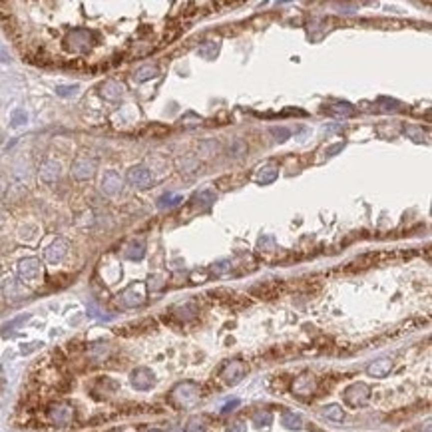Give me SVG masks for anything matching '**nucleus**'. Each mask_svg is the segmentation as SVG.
<instances>
[{
    "mask_svg": "<svg viewBox=\"0 0 432 432\" xmlns=\"http://www.w3.org/2000/svg\"><path fill=\"white\" fill-rule=\"evenodd\" d=\"M120 301L124 307H140L145 303V285L144 283H134L120 295Z\"/></svg>",
    "mask_w": 432,
    "mask_h": 432,
    "instance_id": "obj_8",
    "label": "nucleus"
},
{
    "mask_svg": "<svg viewBox=\"0 0 432 432\" xmlns=\"http://www.w3.org/2000/svg\"><path fill=\"white\" fill-rule=\"evenodd\" d=\"M271 134L275 136V140H277L279 144H283L289 136H291V132H289L287 128H271Z\"/></svg>",
    "mask_w": 432,
    "mask_h": 432,
    "instance_id": "obj_32",
    "label": "nucleus"
},
{
    "mask_svg": "<svg viewBox=\"0 0 432 432\" xmlns=\"http://www.w3.org/2000/svg\"><path fill=\"white\" fill-rule=\"evenodd\" d=\"M76 90H78V86H60V88H56V94L58 96H74Z\"/></svg>",
    "mask_w": 432,
    "mask_h": 432,
    "instance_id": "obj_34",
    "label": "nucleus"
},
{
    "mask_svg": "<svg viewBox=\"0 0 432 432\" xmlns=\"http://www.w3.org/2000/svg\"><path fill=\"white\" fill-rule=\"evenodd\" d=\"M271 421H273V417H271V413H255L253 415V423L259 427V429H263V427H269L271 425Z\"/></svg>",
    "mask_w": 432,
    "mask_h": 432,
    "instance_id": "obj_30",
    "label": "nucleus"
},
{
    "mask_svg": "<svg viewBox=\"0 0 432 432\" xmlns=\"http://www.w3.org/2000/svg\"><path fill=\"white\" fill-rule=\"evenodd\" d=\"M124 255H126L128 259H132V261H140V259H144L145 243L142 241V239H132V241L126 245V251H124Z\"/></svg>",
    "mask_w": 432,
    "mask_h": 432,
    "instance_id": "obj_18",
    "label": "nucleus"
},
{
    "mask_svg": "<svg viewBox=\"0 0 432 432\" xmlns=\"http://www.w3.org/2000/svg\"><path fill=\"white\" fill-rule=\"evenodd\" d=\"M315 391H317V379H315L313 375H309V373L297 377L295 383H293V393H295V397H299V399H307V397H311Z\"/></svg>",
    "mask_w": 432,
    "mask_h": 432,
    "instance_id": "obj_9",
    "label": "nucleus"
},
{
    "mask_svg": "<svg viewBox=\"0 0 432 432\" xmlns=\"http://www.w3.org/2000/svg\"><path fill=\"white\" fill-rule=\"evenodd\" d=\"M325 112L335 116V118H351L355 114V108L349 102H339V104H333L331 108H327Z\"/></svg>",
    "mask_w": 432,
    "mask_h": 432,
    "instance_id": "obj_19",
    "label": "nucleus"
},
{
    "mask_svg": "<svg viewBox=\"0 0 432 432\" xmlns=\"http://www.w3.org/2000/svg\"><path fill=\"white\" fill-rule=\"evenodd\" d=\"M4 221H6V217H4V213H2V211H0V225H2V223H4Z\"/></svg>",
    "mask_w": 432,
    "mask_h": 432,
    "instance_id": "obj_38",
    "label": "nucleus"
},
{
    "mask_svg": "<svg viewBox=\"0 0 432 432\" xmlns=\"http://www.w3.org/2000/svg\"><path fill=\"white\" fill-rule=\"evenodd\" d=\"M159 74V68L155 64H145V66H140L134 74V80L136 82H145V80H151Z\"/></svg>",
    "mask_w": 432,
    "mask_h": 432,
    "instance_id": "obj_21",
    "label": "nucleus"
},
{
    "mask_svg": "<svg viewBox=\"0 0 432 432\" xmlns=\"http://www.w3.org/2000/svg\"><path fill=\"white\" fill-rule=\"evenodd\" d=\"M343 399H345V403L349 407H355V409L365 407L369 403V399H371V387L365 385V383H355V385L345 389Z\"/></svg>",
    "mask_w": 432,
    "mask_h": 432,
    "instance_id": "obj_2",
    "label": "nucleus"
},
{
    "mask_svg": "<svg viewBox=\"0 0 432 432\" xmlns=\"http://www.w3.org/2000/svg\"><path fill=\"white\" fill-rule=\"evenodd\" d=\"M213 201H215V193H213L211 189H205V191H201V193H197V195L193 197V207L207 209V207H211Z\"/></svg>",
    "mask_w": 432,
    "mask_h": 432,
    "instance_id": "obj_22",
    "label": "nucleus"
},
{
    "mask_svg": "<svg viewBox=\"0 0 432 432\" xmlns=\"http://www.w3.org/2000/svg\"><path fill=\"white\" fill-rule=\"evenodd\" d=\"M345 147V144H335V145H331L329 149H327V155H335V151H339V149H343Z\"/></svg>",
    "mask_w": 432,
    "mask_h": 432,
    "instance_id": "obj_37",
    "label": "nucleus"
},
{
    "mask_svg": "<svg viewBox=\"0 0 432 432\" xmlns=\"http://www.w3.org/2000/svg\"><path fill=\"white\" fill-rule=\"evenodd\" d=\"M179 201H183L181 195H175V193H163V195L157 199V207H161V209H165V207H173V205H179Z\"/></svg>",
    "mask_w": 432,
    "mask_h": 432,
    "instance_id": "obj_27",
    "label": "nucleus"
},
{
    "mask_svg": "<svg viewBox=\"0 0 432 432\" xmlns=\"http://www.w3.org/2000/svg\"><path fill=\"white\" fill-rule=\"evenodd\" d=\"M277 291H279V287H277L275 283H267V285H261V287L253 289V295H261V297L269 299V297H273Z\"/></svg>",
    "mask_w": 432,
    "mask_h": 432,
    "instance_id": "obj_29",
    "label": "nucleus"
},
{
    "mask_svg": "<svg viewBox=\"0 0 432 432\" xmlns=\"http://www.w3.org/2000/svg\"><path fill=\"white\" fill-rule=\"evenodd\" d=\"M92 38H94L92 30H88V28H74L66 36V42H68V48L72 52H86L92 46Z\"/></svg>",
    "mask_w": 432,
    "mask_h": 432,
    "instance_id": "obj_3",
    "label": "nucleus"
},
{
    "mask_svg": "<svg viewBox=\"0 0 432 432\" xmlns=\"http://www.w3.org/2000/svg\"><path fill=\"white\" fill-rule=\"evenodd\" d=\"M173 313L179 317V319H193L195 315H197V307L193 305V303H185V305H179V307H175L173 309Z\"/></svg>",
    "mask_w": 432,
    "mask_h": 432,
    "instance_id": "obj_26",
    "label": "nucleus"
},
{
    "mask_svg": "<svg viewBox=\"0 0 432 432\" xmlns=\"http://www.w3.org/2000/svg\"><path fill=\"white\" fill-rule=\"evenodd\" d=\"M147 432H163V431H157V429H151V431H147Z\"/></svg>",
    "mask_w": 432,
    "mask_h": 432,
    "instance_id": "obj_39",
    "label": "nucleus"
},
{
    "mask_svg": "<svg viewBox=\"0 0 432 432\" xmlns=\"http://www.w3.org/2000/svg\"><path fill=\"white\" fill-rule=\"evenodd\" d=\"M60 177V163L56 161H44L40 167V179L46 183H52Z\"/></svg>",
    "mask_w": 432,
    "mask_h": 432,
    "instance_id": "obj_17",
    "label": "nucleus"
},
{
    "mask_svg": "<svg viewBox=\"0 0 432 432\" xmlns=\"http://www.w3.org/2000/svg\"><path fill=\"white\" fill-rule=\"evenodd\" d=\"M323 415H325L329 421H335V423H343V421H345V411H343V407H339V405H329V407H325V409H323Z\"/></svg>",
    "mask_w": 432,
    "mask_h": 432,
    "instance_id": "obj_25",
    "label": "nucleus"
},
{
    "mask_svg": "<svg viewBox=\"0 0 432 432\" xmlns=\"http://www.w3.org/2000/svg\"><path fill=\"white\" fill-rule=\"evenodd\" d=\"M219 40H205L199 48H197V54L201 56V58H207V60H211V58H215L217 54H219Z\"/></svg>",
    "mask_w": 432,
    "mask_h": 432,
    "instance_id": "obj_20",
    "label": "nucleus"
},
{
    "mask_svg": "<svg viewBox=\"0 0 432 432\" xmlns=\"http://www.w3.org/2000/svg\"><path fill=\"white\" fill-rule=\"evenodd\" d=\"M277 175H279V165H275V163H265V165H261V167L257 169L255 181L261 183V185H267V183L275 181Z\"/></svg>",
    "mask_w": 432,
    "mask_h": 432,
    "instance_id": "obj_15",
    "label": "nucleus"
},
{
    "mask_svg": "<svg viewBox=\"0 0 432 432\" xmlns=\"http://www.w3.org/2000/svg\"><path fill=\"white\" fill-rule=\"evenodd\" d=\"M4 295H6L8 301H18V299L24 297V291H20L18 283H16L14 279H8V281L4 283Z\"/></svg>",
    "mask_w": 432,
    "mask_h": 432,
    "instance_id": "obj_24",
    "label": "nucleus"
},
{
    "mask_svg": "<svg viewBox=\"0 0 432 432\" xmlns=\"http://www.w3.org/2000/svg\"><path fill=\"white\" fill-rule=\"evenodd\" d=\"M122 94H124V86H122L120 82H116V80H108V82H104V84L100 86V96H102L104 100L116 102V100L122 98Z\"/></svg>",
    "mask_w": 432,
    "mask_h": 432,
    "instance_id": "obj_14",
    "label": "nucleus"
},
{
    "mask_svg": "<svg viewBox=\"0 0 432 432\" xmlns=\"http://www.w3.org/2000/svg\"><path fill=\"white\" fill-rule=\"evenodd\" d=\"M393 371V361L391 359H377L367 367V373L375 379H383Z\"/></svg>",
    "mask_w": 432,
    "mask_h": 432,
    "instance_id": "obj_16",
    "label": "nucleus"
},
{
    "mask_svg": "<svg viewBox=\"0 0 432 432\" xmlns=\"http://www.w3.org/2000/svg\"><path fill=\"white\" fill-rule=\"evenodd\" d=\"M199 397H201V389L197 383H191V381H183L175 385V389L171 391V403L181 409L193 407L199 401Z\"/></svg>",
    "mask_w": 432,
    "mask_h": 432,
    "instance_id": "obj_1",
    "label": "nucleus"
},
{
    "mask_svg": "<svg viewBox=\"0 0 432 432\" xmlns=\"http://www.w3.org/2000/svg\"><path fill=\"white\" fill-rule=\"evenodd\" d=\"M48 419L56 427H66L74 419V409L66 403H54L48 407Z\"/></svg>",
    "mask_w": 432,
    "mask_h": 432,
    "instance_id": "obj_4",
    "label": "nucleus"
},
{
    "mask_svg": "<svg viewBox=\"0 0 432 432\" xmlns=\"http://www.w3.org/2000/svg\"><path fill=\"white\" fill-rule=\"evenodd\" d=\"M130 381H132V387H134V389H138V391H147V389L153 387L155 377H153V373H151L149 369L140 367V369H136V371L132 373Z\"/></svg>",
    "mask_w": 432,
    "mask_h": 432,
    "instance_id": "obj_12",
    "label": "nucleus"
},
{
    "mask_svg": "<svg viewBox=\"0 0 432 432\" xmlns=\"http://www.w3.org/2000/svg\"><path fill=\"white\" fill-rule=\"evenodd\" d=\"M96 167H98V161L94 157H88V155H82L78 157L74 163H72V175L80 181H86L90 177H94L96 173Z\"/></svg>",
    "mask_w": 432,
    "mask_h": 432,
    "instance_id": "obj_6",
    "label": "nucleus"
},
{
    "mask_svg": "<svg viewBox=\"0 0 432 432\" xmlns=\"http://www.w3.org/2000/svg\"><path fill=\"white\" fill-rule=\"evenodd\" d=\"M185 432H205L203 429V421L201 419H191L185 427Z\"/></svg>",
    "mask_w": 432,
    "mask_h": 432,
    "instance_id": "obj_31",
    "label": "nucleus"
},
{
    "mask_svg": "<svg viewBox=\"0 0 432 432\" xmlns=\"http://www.w3.org/2000/svg\"><path fill=\"white\" fill-rule=\"evenodd\" d=\"M151 171L145 167V165H134L128 169V181L134 185V187H140V189H145L151 185Z\"/></svg>",
    "mask_w": 432,
    "mask_h": 432,
    "instance_id": "obj_10",
    "label": "nucleus"
},
{
    "mask_svg": "<svg viewBox=\"0 0 432 432\" xmlns=\"http://www.w3.org/2000/svg\"><path fill=\"white\" fill-rule=\"evenodd\" d=\"M227 432H247V425L241 423V421H239V423H233V425L227 429Z\"/></svg>",
    "mask_w": 432,
    "mask_h": 432,
    "instance_id": "obj_35",
    "label": "nucleus"
},
{
    "mask_svg": "<svg viewBox=\"0 0 432 432\" xmlns=\"http://www.w3.org/2000/svg\"><path fill=\"white\" fill-rule=\"evenodd\" d=\"M18 277L24 281V283H34L42 277V265L38 259L34 257H26L18 263Z\"/></svg>",
    "mask_w": 432,
    "mask_h": 432,
    "instance_id": "obj_5",
    "label": "nucleus"
},
{
    "mask_svg": "<svg viewBox=\"0 0 432 432\" xmlns=\"http://www.w3.org/2000/svg\"><path fill=\"white\" fill-rule=\"evenodd\" d=\"M26 120H28V116H26L24 110L14 112V116H12V124H14V126H22V124H26Z\"/></svg>",
    "mask_w": 432,
    "mask_h": 432,
    "instance_id": "obj_33",
    "label": "nucleus"
},
{
    "mask_svg": "<svg viewBox=\"0 0 432 432\" xmlns=\"http://www.w3.org/2000/svg\"><path fill=\"white\" fill-rule=\"evenodd\" d=\"M100 187H102V191L106 193V195H118L120 191H122V177H120V173L118 171H114V169H108L104 175H102V181H100Z\"/></svg>",
    "mask_w": 432,
    "mask_h": 432,
    "instance_id": "obj_11",
    "label": "nucleus"
},
{
    "mask_svg": "<svg viewBox=\"0 0 432 432\" xmlns=\"http://www.w3.org/2000/svg\"><path fill=\"white\" fill-rule=\"evenodd\" d=\"M235 407H239V401H237V399H235V401H231V403H227V405L223 407V411H221V413H223V415H227V413H229V411H233Z\"/></svg>",
    "mask_w": 432,
    "mask_h": 432,
    "instance_id": "obj_36",
    "label": "nucleus"
},
{
    "mask_svg": "<svg viewBox=\"0 0 432 432\" xmlns=\"http://www.w3.org/2000/svg\"><path fill=\"white\" fill-rule=\"evenodd\" d=\"M66 253H68L66 241H64V239H56V241L46 249V261L52 263V265H56V263H60V261L66 257Z\"/></svg>",
    "mask_w": 432,
    "mask_h": 432,
    "instance_id": "obj_13",
    "label": "nucleus"
},
{
    "mask_svg": "<svg viewBox=\"0 0 432 432\" xmlns=\"http://www.w3.org/2000/svg\"><path fill=\"white\" fill-rule=\"evenodd\" d=\"M379 106H381V112H387V114H389V112L395 114V112L401 110V104H399L397 100H389V98H381V100H379Z\"/></svg>",
    "mask_w": 432,
    "mask_h": 432,
    "instance_id": "obj_28",
    "label": "nucleus"
},
{
    "mask_svg": "<svg viewBox=\"0 0 432 432\" xmlns=\"http://www.w3.org/2000/svg\"><path fill=\"white\" fill-rule=\"evenodd\" d=\"M245 373H247V367H245L243 361H231V363H227V365L221 369L219 377H221V381H223L225 385H237V383L245 377Z\"/></svg>",
    "mask_w": 432,
    "mask_h": 432,
    "instance_id": "obj_7",
    "label": "nucleus"
},
{
    "mask_svg": "<svg viewBox=\"0 0 432 432\" xmlns=\"http://www.w3.org/2000/svg\"><path fill=\"white\" fill-rule=\"evenodd\" d=\"M281 423H283V427L289 429V431H299V429H303V419L299 417V415H295V413H283V417H281Z\"/></svg>",
    "mask_w": 432,
    "mask_h": 432,
    "instance_id": "obj_23",
    "label": "nucleus"
}]
</instances>
